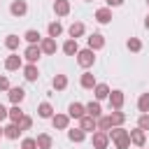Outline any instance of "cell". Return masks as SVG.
<instances>
[{"instance_id": "34", "label": "cell", "mask_w": 149, "mask_h": 149, "mask_svg": "<svg viewBox=\"0 0 149 149\" xmlns=\"http://www.w3.org/2000/svg\"><path fill=\"white\" fill-rule=\"evenodd\" d=\"M126 47H128V51H133V54H137V51H142V42H140V37H128V42H126Z\"/></svg>"}, {"instance_id": "23", "label": "cell", "mask_w": 149, "mask_h": 149, "mask_svg": "<svg viewBox=\"0 0 149 149\" xmlns=\"http://www.w3.org/2000/svg\"><path fill=\"white\" fill-rule=\"evenodd\" d=\"M21 133H23V130H21L19 123H12V121H9V123L5 126V137H7V140H19Z\"/></svg>"}, {"instance_id": "11", "label": "cell", "mask_w": 149, "mask_h": 149, "mask_svg": "<svg viewBox=\"0 0 149 149\" xmlns=\"http://www.w3.org/2000/svg\"><path fill=\"white\" fill-rule=\"evenodd\" d=\"M93 19L100 23V26H107L109 21H112V9L105 5V7H100V9H95V14H93Z\"/></svg>"}, {"instance_id": "20", "label": "cell", "mask_w": 149, "mask_h": 149, "mask_svg": "<svg viewBox=\"0 0 149 149\" xmlns=\"http://www.w3.org/2000/svg\"><path fill=\"white\" fill-rule=\"evenodd\" d=\"M61 49H63L65 56H77V54H79V44H77V40H72V37H68Z\"/></svg>"}, {"instance_id": "8", "label": "cell", "mask_w": 149, "mask_h": 149, "mask_svg": "<svg viewBox=\"0 0 149 149\" xmlns=\"http://www.w3.org/2000/svg\"><path fill=\"white\" fill-rule=\"evenodd\" d=\"M51 126H54L56 130H68V128H70V116H68V114L56 112V114L51 116Z\"/></svg>"}, {"instance_id": "15", "label": "cell", "mask_w": 149, "mask_h": 149, "mask_svg": "<svg viewBox=\"0 0 149 149\" xmlns=\"http://www.w3.org/2000/svg\"><path fill=\"white\" fill-rule=\"evenodd\" d=\"M70 9H72L70 0H54V14L56 16H68Z\"/></svg>"}, {"instance_id": "30", "label": "cell", "mask_w": 149, "mask_h": 149, "mask_svg": "<svg viewBox=\"0 0 149 149\" xmlns=\"http://www.w3.org/2000/svg\"><path fill=\"white\" fill-rule=\"evenodd\" d=\"M23 116H26V112L21 109V105H12V107H9V121H12V123H19Z\"/></svg>"}, {"instance_id": "17", "label": "cell", "mask_w": 149, "mask_h": 149, "mask_svg": "<svg viewBox=\"0 0 149 149\" xmlns=\"http://www.w3.org/2000/svg\"><path fill=\"white\" fill-rule=\"evenodd\" d=\"M79 84H81V88H88V91H93L98 81H95V74L86 70V72H81V77H79Z\"/></svg>"}, {"instance_id": "21", "label": "cell", "mask_w": 149, "mask_h": 149, "mask_svg": "<svg viewBox=\"0 0 149 149\" xmlns=\"http://www.w3.org/2000/svg\"><path fill=\"white\" fill-rule=\"evenodd\" d=\"M23 77H26V81H37V79H40V70H37V65H35V63L23 65Z\"/></svg>"}, {"instance_id": "7", "label": "cell", "mask_w": 149, "mask_h": 149, "mask_svg": "<svg viewBox=\"0 0 149 149\" xmlns=\"http://www.w3.org/2000/svg\"><path fill=\"white\" fill-rule=\"evenodd\" d=\"M107 100H109V107H112V109H121V107H123V102H126V95H123V91H121V88H114V91L109 93V98H107Z\"/></svg>"}, {"instance_id": "28", "label": "cell", "mask_w": 149, "mask_h": 149, "mask_svg": "<svg viewBox=\"0 0 149 149\" xmlns=\"http://www.w3.org/2000/svg\"><path fill=\"white\" fill-rule=\"evenodd\" d=\"M23 40H26L28 44H40V42H42V35H40V30L30 28V30H26V33H23Z\"/></svg>"}, {"instance_id": "45", "label": "cell", "mask_w": 149, "mask_h": 149, "mask_svg": "<svg viewBox=\"0 0 149 149\" xmlns=\"http://www.w3.org/2000/svg\"><path fill=\"white\" fill-rule=\"evenodd\" d=\"M147 5H149V0H147Z\"/></svg>"}, {"instance_id": "2", "label": "cell", "mask_w": 149, "mask_h": 149, "mask_svg": "<svg viewBox=\"0 0 149 149\" xmlns=\"http://www.w3.org/2000/svg\"><path fill=\"white\" fill-rule=\"evenodd\" d=\"M77 63H79V68H84V70H88V68H93L95 65V51L93 49H79V54H77Z\"/></svg>"}, {"instance_id": "1", "label": "cell", "mask_w": 149, "mask_h": 149, "mask_svg": "<svg viewBox=\"0 0 149 149\" xmlns=\"http://www.w3.org/2000/svg\"><path fill=\"white\" fill-rule=\"evenodd\" d=\"M107 135H109V140L114 142L116 149H128V147H130V135H128V130H126L123 126H114V128H109Z\"/></svg>"}, {"instance_id": "44", "label": "cell", "mask_w": 149, "mask_h": 149, "mask_svg": "<svg viewBox=\"0 0 149 149\" xmlns=\"http://www.w3.org/2000/svg\"><path fill=\"white\" fill-rule=\"evenodd\" d=\"M84 2H91V0H84Z\"/></svg>"}, {"instance_id": "40", "label": "cell", "mask_w": 149, "mask_h": 149, "mask_svg": "<svg viewBox=\"0 0 149 149\" xmlns=\"http://www.w3.org/2000/svg\"><path fill=\"white\" fill-rule=\"evenodd\" d=\"M5 119H9V109H7L5 105H0V123H2Z\"/></svg>"}, {"instance_id": "42", "label": "cell", "mask_w": 149, "mask_h": 149, "mask_svg": "<svg viewBox=\"0 0 149 149\" xmlns=\"http://www.w3.org/2000/svg\"><path fill=\"white\" fill-rule=\"evenodd\" d=\"M144 28L149 30V14H147V19H144Z\"/></svg>"}, {"instance_id": "14", "label": "cell", "mask_w": 149, "mask_h": 149, "mask_svg": "<svg viewBox=\"0 0 149 149\" xmlns=\"http://www.w3.org/2000/svg\"><path fill=\"white\" fill-rule=\"evenodd\" d=\"M86 114V105H81V102H70V107H68V116L70 119H81Z\"/></svg>"}, {"instance_id": "41", "label": "cell", "mask_w": 149, "mask_h": 149, "mask_svg": "<svg viewBox=\"0 0 149 149\" xmlns=\"http://www.w3.org/2000/svg\"><path fill=\"white\" fill-rule=\"evenodd\" d=\"M105 2H107V7H109V9H112V7H121V5H123V0H105Z\"/></svg>"}, {"instance_id": "24", "label": "cell", "mask_w": 149, "mask_h": 149, "mask_svg": "<svg viewBox=\"0 0 149 149\" xmlns=\"http://www.w3.org/2000/svg\"><path fill=\"white\" fill-rule=\"evenodd\" d=\"M86 114L93 116V119H100V116H102V107H100V102H98V100L86 102Z\"/></svg>"}, {"instance_id": "27", "label": "cell", "mask_w": 149, "mask_h": 149, "mask_svg": "<svg viewBox=\"0 0 149 149\" xmlns=\"http://www.w3.org/2000/svg\"><path fill=\"white\" fill-rule=\"evenodd\" d=\"M63 35V26H61V21H51L49 26H47V37H61Z\"/></svg>"}, {"instance_id": "33", "label": "cell", "mask_w": 149, "mask_h": 149, "mask_svg": "<svg viewBox=\"0 0 149 149\" xmlns=\"http://www.w3.org/2000/svg\"><path fill=\"white\" fill-rule=\"evenodd\" d=\"M137 109H140L142 114H149V93H142V95L137 98Z\"/></svg>"}, {"instance_id": "37", "label": "cell", "mask_w": 149, "mask_h": 149, "mask_svg": "<svg viewBox=\"0 0 149 149\" xmlns=\"http://www.w3.org/2000/svg\"><path fill=\"white\" fill-rule=\"evenodd\" d=\"M137 128H142L144 133L149 130V114H140L137 116Z\"/></svg>"}, {"instance_id": "29", "label": "cell", "mask_w": 149, "mask_h": 149, "mask_svg": "<svg viewBox=\"0 0 149 149\" xmlns=\"http://www.w3.org/2000/svg\"><path fill=\"white\" fill-rule=\"evenodd\" d=\"M51 86H54L56 91H65V88H68V74H54Z\"/></svg>"}, {"instance_id": "36", "label": "cell", "mask_w": 149, "mask_h": 149, "mask_svg": "<svg viewBox=\"0 0 149 149\" xmlns=\"http://www.w3.org/2000/svg\"><path fill=\"white\" fill-rule=\"evenodd\" d=\"M21 149H37V140L35 137H23L21 140Z\"/></svg>"}, {"instance_id": "46", "label": "cell", "mask_w": 149, "mask_h": 149, "mask_svg": "<svg viewBox=\"0 0 149 149\" xmlns=\"http://www.w3.org/2000/svg\"><path fill=\"white\" fill-rule=\"evenodd\" d=\"M142 149H144V147H142Z\"/></svg>"}, {"instance_id": "13", "label": "cell", "mask_w": 149, "mask_h": 149, "mask_svg": "<svg viewBox=\"0 0 149 149\" xmlns=\"http://www.w3.org/2000/svg\"><path fill=\"white\" fill-rule=\"evenodd\" d=\"M86 40H88V49H93V51H98V49L105 47V35L102 33H91Z\"/></svg>"}, {"instance_id": "25", "label": "cell", "mask_w": 149, "mask_h": 149, "mask_svg": "<svg viewBox=\"0 0 149 149\" xmlns=\"http://www.w3.org/2000/svg\"><path fill=\"white\" fill-rule=\"evenodd\" d=\"M68 140L74 142V144H79V142L86 140V133H84L81 128H68Z\"/></svg>"}, {"instance_id": "31", "label": "cell", "mask_w": 149, "mask_h": 149, "mask_svg": "<svg viewBox=\"0 0 149 149\" xmlns=\"http://www.w3.org/2000/svg\"><path fill=\"white\" fill-rule=\"evenodd\" d=\"M19 44H21V37H19V35H7V37H5V47H7L12 54L19 49Z\"/></svg>"}, {"instance_id": "18", "label": "cell", "mask_w": 149, "mask_h": 149, "mask_svg": "<svg viewBox=\"0 0 149 149\" xmlns=\"http://www.w3.org/2000/svg\"><path fill=\"white\" fill-rule=\"evenodd\" d=\"M109 93H112V88L107 86V84H102V81H98L95 84V88H93V95H95V100L100 102V100H107L109 98Z\"/></svg>"}, {"instance_id": "5", "label": "cell", "mask_w": 149, "mask_h": 149, "mask_svg": "<svg viewBox=\"0 0 149 149\" xmlns=\"http://www.w3.org/2000/svg\"><path fill=\"white\" fill-rule=\"evenodd\" d=\"M40 56H42V49H40V44H28V47L23 49V58H26L28 63H35V65H37Z\"/></svg>"}, {"instance_id": "32", "label": "cell", "mask_w": 149, "mask_h": 149, "mask_svg": "<svg viewBox=\"0 0 149 149\" xmlns=\"http://www.w3.org/2000/svg\"><path fill=\"white\" fill-rule=\"evenodd\" d=\"M109 119H112V128H114V126H123L126 114H123L121 109H112V112H109Z\"/></svg>"}, {"instance_id": "22", "label": "cell", "mask_w": 149, "mask_h": 149, "mask_svg": "<svg viewBox=\"0 0 149 149\" xmlns=\"http://www.w3.org/2000/svg\"><path fill=\"white\" fill-rule=\"evenodd\" d=\"M54 114H56V112H54L51 102H40V105H37V116H40V119H49V121H51Z\"/></svg>"}, {"instance_id": "12", "label": "cell", "mask_w": 149, "mask_h": 149, "mask_svg": "<svg viewBox=\"0 0 149 149\" xmlns=\"http://www.w3.org/2000/svg\"><path fill=\"white\" fill-rule=\"evenodd\" d=\"M7 98H9V102H12V105H21V102H23V98H26V91H23L21 86H12V88L7 91Z\"/></svg>"}, {"instance_id": "19", "label": "cell", "mask_w": 149, "mask_h": 149, "mask_svg": "<svg viewBox=\"0 0 149 149\" xmlns=\"http://www.w3.org/2000/svg\"><path fill=\"white\" fill-rule=\"evenodd\" d=\"M84 33H86V26H84L81 21H74V23H70V28H68V35H70L72 40H79Z\"/></svg>"}, {"instance_id": "35", "label": "cell", "mask_w": 149, "mask_h": 149, "mask_svg": "<svg viewBox=\"0 0 149 149\" xmlns=\"http://www.w3.org/2000/svg\"><path fill=\"white\" fill-rule=\"evenodd\" d=\"M109 128H112V119H109V114H102V116L98 119V130H105V133H107Z\"/></svg>"}, {"instance_id": "10", "label": "cell", "mask_w": 149, "mask_h": 149, "mask_svg": "<svg viewBox=\"0 0 149 149\" xmlns=\"http://www.w3.org/2000/svg\"><path fill=\"white\" fill-rule=\"evenodd\" d=\"M40 49H42V54H47V56H54V54L58 51V42H56L54 37H42V42H40Z\"/></svg>"}, {"instance_id": "43", "label": "cell", "mask_w": 149, "mask_h": 149, "mask_svg": "<svg viewBox=\"0 0 149 149\" xmlns=\"http://www.w3.org/2000/svg\"><path fill=\"white\" fill-rule=\"evenodd\" d=\"M0 137H5V126H0Z\"/></svg>"}, {"instance_id": "26", "label": "cell", "mask_w": 149, "mask_h": 149, "mask_svg": "<svg viewBox=\"0 0 149 149\" xmlns=\"http://www.w3.org/2000/svg\"><path fill=\"white\" fill-rule=\"evenodd\" d=\"M35 140H37V149H51L54 147V137L49 133H40Z\"/></svg>"}, {"instance_id": "4", "label": "cell", "mask_w": 149, "mask_h": 149, "mask_svg": "<svg viewBox=\"0 0 149 149\" xmlns=\"http://www.w3.org/2000/svg\"><path fill=\"white\" fill-rule=\"evenodd\" d=\"M5 70L7 72H16V70H23V58L19 54H9L5 58Z\"/></svg>"}, {"instance_id": "9", "label": "cell", "mask_w": 149, "mask_h": 149, "mask_svg": "<svg viewBox=\"0 0 149 149\" xmlns=\"http://www.w3.org/2000/svg\"><path fill=\"white\" fill-rule=\"evenodd\" d=\"M128 135H130V144H135L140 149L147 144V133L142 128H133V130H128Z\"/></svg>"}, {"instance_id": "6", "label": "cell", "mask_w": 149, "mask_h": 149, "mask_svg": "<svg viewBox=\"0 0 149 149\" xmlns=\"http://www.w3.org/2000/svg\"><path fill=\"white\" fill-rule=\"evenodd\" d=\"M79 128H81V130H84L86 135H88V133L93 135V133L98 130V119H93V116H88V114H84V116L79 119Z\"/></svg>"}, {"instance_id": "39", "label": "cell", "mask_w": 149, "mask_h": 149, "mask_svg": "<svg viewBox=\"0 0 149 149\" xmlns=\"http://www.w3.org/2000/svg\"><path fill=\"white\" fill-rule=\"evenodd\" d=\"M12 86H9V79L5 77V74H0V91H9Z\"/></svg>"}, {"instance_id": "38", "label": "cell", "mask_w": 149, "mask_h": 149, "mask_svg": "<svg viewBox=\"0 0 149 149\" xmlns=\"http://www.w3.org/2000/svg\"><path fill=\"white\" fill-rule=\"evenodd\" d=\"M19 126H21V130H30V128H33V119H30V116L26 114V116H23V119L19 121Z\"/></svg>"}, {"instance_id": "3", "label": "cell", "mask_w": 149, "mask_h": 149, "mask_svg": "<svg viewBox=\"0 0 149 149\" xmlns=\"http://www.w3.org/2000/svg\"><path fill=\"white\" fill-rule=\"evenodd\" d=\"M109 135L105 133V130H95L93 135H91V144H93V149H107L109 147Z\"/></svg>"}, {"instance_id": "16", "label": "cell", "mask_w": 149, "mask_h": 149, "mask_svg": "<svg viewBox=\"0 0 149 149\" xmlns=\"http://www.w3.org/2000/svg\"><path fill=\"white\" fill-rule=\"evenodd\" d=\"M9 12H12V16H26V12H28V5H26V0H12V5H9Z\"/></svg>"}]
</instances>
